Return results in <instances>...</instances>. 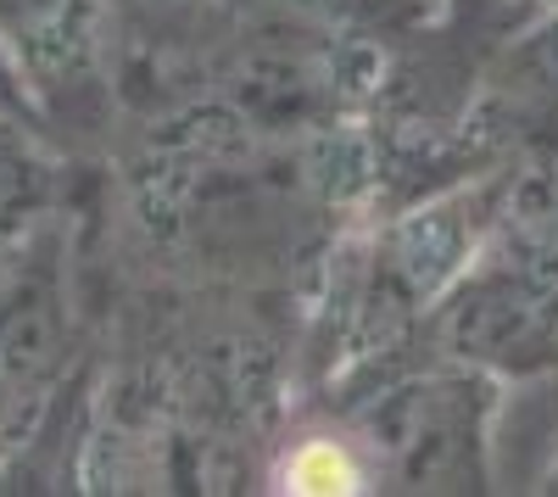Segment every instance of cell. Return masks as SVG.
I'll return each mask as SVG.
<instances>
[{
  "label": "cell",
  "instance_id": "cell-3",
  "mask_svg": "<svg viewBox=\"0 0 558 497\" xmlns=\"http://www.w3.org/2000/svg\"><path fill=\"white\" fill-rule=\"evenodd\" d=\"M57 141L28 118L0 112V252L23 241L57 202Z\"/></svg>",
  "mask_w": 558,
  "mask_h": 497
},
{
  "label": "cell",
  "instance_id": "cell-4",
  "mask_svg": "<svg viewBox=\"0 0 558 497\" xmlns=\"http://www.w3.org/2000/svg\"><path fill=\"white\" fill-rule=\"evenodd\" d=\"M107 7H112V17L157 28V23H191V17H202L207 0H107Z\"/></svg>",
  "mask_w": 558,
  "mask_h": 497
},
{
  "label": "cell",
  "instance_id": "cell-1",
  "mask_svg": "<svg viewBox=\"0 0 558 497\" xmlns=\"http://www.w3.org/2000/svg\"><path fill=\"white\" fill-rule=\"evenodd\" d=\"M112 28L118 17L107 0H0V62L51 141H78L112 123Z\"/></svg>",
  "mask_w": 558,
  "mask_h": 497
},
{
  "label": "cell",
  "instance_id": "cell-6",
  "mask_svg": "<svg viewBox=\"0 0 558 497\" xmlns=\"http://www.w3.org/2000/svg\"><path fill=\"white\" fill-rule=\"evenodd\" d=\"M525 7H536V12H558V0H525Z\"/></svg>",
  "mask_w": 558,
  "mask_h": 497
},
{
  "label": "cell",
  "instance_id": "cell-7",
  "mask_svg": "<svg viewBox=\"0 0 558 497\" xmlns=\"http://www.w3.org/2000/svg\"><path fill=\"white\" fill-rule=\"evenodd\" d=\"M553 492H558V464H553Z\"/></svg>",
  "mask_w": 558,
  "mask_h": 497
},
{
  "label": "cell",
  "instance_id": "cell-2",
  "mask_svg": "<svg viewBox=\"0 0 558 497\" xmlns=\"http://www.w3.org/2000/svg\"><path fill=\"white\" fill-rule=\"evenodd\" d=\"M62 296L39 268H17L0 280V459L23 441L34 409L62 375Z\"/></svg>",
  "mask_w": 558,
  "mask_h": 497
},
{
  "label": "cell",
  "instance_id": "cell-5",
  "mask_svg": "<svg viewBox=\"0 0 558 497\" xmlns=\"http://www.w3.org/2000/svg\"><path fill=\"white\" fill-rule=\"evenodd\" d=\"M0 112H12V118H28V123H34L28 96H23V84L12 78V68H7V62H0Z\"/></svg>",
  "mask_w": 558,
  "mask_h": 497
}]
</instances>
